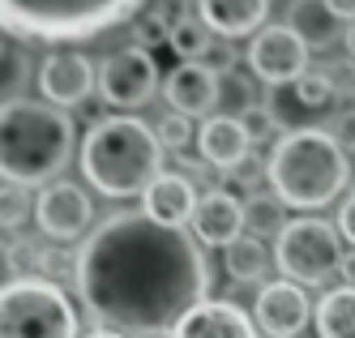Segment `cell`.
I'll return each instance as SVG.
<instances>
[{
    "instance_id": "1",
    "label": "cell",
    "mask_w": 355,
    "mask_h": 338,
    "mask_svg": "<svg viewBox=\"0 0 355 338\" xmlns=\"http://www.w3.org/2000/svg\"><path fill=\"white\" fill-rule=\"evenodd\" d=\"M78 296L107 330L133 338L171 334L206 300L210 262L193 231L124 210L98 223L78 253Z\"/></svg>"
},
{
    "instance_id": "36",
    "label": "cell",
    "mask_w": 355,
    "mask_h": 338,
    "mask_svg": "<svg viewBox=\"0 0 355 338\" xmlns=\"http://www.w3.org/2000/svg\"><path fill=\"white\" fill-rule=\"evenodd\" d=\"M343 278H347V282H355V248H351V253H343Z\"/></svg>"
},
{
    "instance_id": "35",
    "label": "cell",
    "mask_w": 355,
    "mask_h": 338,
    "mask_svg": "<svg viewBox=\"0 0 355 338\" xmlns=\"http://www.w3.org/2000/svg\"><path fill=\"white\" fill-rule=\"evenodd\" d=\"M325 5L338 13V22H355V0H325Z\"/></svg>"
},
{
    "instance_id": "28",
    "label": "cell",
    "mask_w": 355,
    "mask_h": 338,
    "mask_svg": "<svg viewBox=\"0 0 355 338\" xmlns=\"http://www.w3.org/2000/svg\"><path fill=\"white\" fill-rule=\"evenodd\" d=\"M31 214V197L21 185H5L0 189V231H13L21 227V219Z\"/></svg>"
},
{
    "instance_id": "11",
    "label": "cell",
    "mask_w": 355,
    "mask_h": 338,
    "mask_svg": "<svg viewBox=\"0 0 355 338\" xmlns=\"http://www.w3.org/2000/svg\"><path fill=\"white\" fill-rule=\"evenodd\" d=\"M163 99H167L171 112H180L189 120L214 116L218 99H223V77L206 60H180L163 82Z\"/></svg>"
},
{
    "instance_id": "20",
    "label": "cell",
    "mask_w": 355,
    "mask_h": 338,
    "mask_svg": "<svg viewBox=\"0 0 355 338\" xmlns=\"http://www.w3.org/2000/svg\"><path fill=\"white\" fill-rule=\"evenodd\" d=\"M313 321L321 338H355V282L329 287L313 308Z\"/></svg>"
},
{
    "instance_id": "37",
    "label": "cell",
    "mask_w": 355,
    "mask_h": 338,
    "mask_svg": "<svg viewBox=\"0 0 355 338\" xmlns=\"http://www.w3.org/2000/svg\"><path fill=\"white\" fill-rule=\"evenodd\" d=\"M343 43L351 51V60H355V22H347V31H343Z\"/></svg>"
},
{
    "instance_id": "17",
    "label": "cell",
    "mask_w": 355,
    "mask_h": 338,
    "mask_svg": "<svg viewBox=\"0 0 355 338\" xmlns=\"http://www.w3.org/2000/svg\"><path fill=\"white\" fill-rule=\"evenodd\" d=\"M141 210L155 219V223H167V227H189L193 210H197V189L193 180L180 176V171H159L150 180V189L141 193Z\"/></svg>"
},
{
    "instance_id": "21",
    "label": "cell",
    "mask_w": 355,
    "mask_h": 338,
    "mask_svg": "<svg viewBox=\"0 0 355 338\" xmlns=\"http://www.w3.org/2000/svg\"><path fill=\"white\" fill-rule=\"evenodd\" d=\"M270 248H266V240L261 236H236L232 244L223 248V266H227V274H232L236 282H257V278H266V270H270Z\"/></svg>"
},
{
    "instance_id": "3",
    "label": "cell",
    "mask_w": 355,
    "mask_h": 338,
    "mask_svg": "<svg viewBox=\"0 0 355 338\" xmlns=\"http://www.w3.org/2000/svg\"><path fill=\"white\" fill-rule=\"evenodd\" d=\"M266 180L287 210H321L351 180V154L329 128H291L274 142L266 159Z\"/></svg>"
},
{
    "instance_id": "23",
    "label": "cell",
    "mask_w": 355,
    "mask_h": 338,
    "mask_svg": "<svg viewBox=\"0 0 355 338\" xmlns=\"http://www.w3.org/2000/svg\"><path fill=\"white\" fill-rule=\"evenodd\" d=\"M287 90H291V99L300 103L304 112L329 108V103H334V94H338V90H334V82H329V73H325V69H309V73H304L300 82H291Z\"/></svg>"
},
{
    "instance_id": "40",
    "label": "cell",
    "mask_w": 355,
    "mask_h": 338,
    "mask_svg": "<svg viewBox=\"0 0 355 338\" xmlns=\"http://www.w3.org/2000/svg\"><path fill=\"white\" fill-rule=\"evenodd\" d=\"M0 189H5V180H0Z\"/></svg>"
},
{
    "instance_id": "31",
    "label": "cell",
    "mask_w": 355,
    "mask_h": 338,
    "mask_svg": "<svg viewBox=\"0 0 355 338\" xmlns=\"http://www.w3.org/2000/svg\"><path fill=\"white\" fill-rule=\"evenodd\" d=\"M329 133L338 137V146H343L347 154H355V112L338 116V120H334V128H329Z\"/></svg>"
},
{
    "instance_id": "24",
    "label": "cell",
    "mask_w": 355,
    "mask_h": 338,
    "mask_svg": "<svg viewBox=\"0 0 355 338\" xmlns=\"http://www.w3.org/2000/svg\"><path fill=\"white\" fill-rule=\"evenodd\" d=\"M244 231H283V201L278 197H270V193H261V197H248V205H244Z\"/></svg>"
},
{
    "instance_id": "16",
    "label": "cell",
    "mask_w": 355,
    "mask_h": 338,
    "mask_svg": "<svg viewBox=\"0 0 355 338\" xmlns=\"http://www.w3.org/2000/svg\"><path fill=\"white\" fill-rule=\"evenodd\" d=\"M171 338H257V321L232 300H201Z\"/></svg>"
},
{
    "instance_id": "4",
    "label": "cell",
    "mask_w": 355,
    "mask_h": 338,
    "mask_svg": "<svg viewBox=\"0 0 355 338\" xmlns=\"http://www.w3.org/2000/svg\"><path fill=\"white\" fill-rule=\"evenodd\" d=\"M163 171V142L137 116L94 120L82 142V176L103 197H141Z\"/></svg>"
},
{
    "instance_id": "32",
    "label": "cell",
    "mask_w": 355,
    "mask_h": 338,
    "mask_svg": "<svg viewBox=\"0 0 355 338\" xmlns=\"http://www.w3.org/2000/svg\"><path fill=\"white\" fill-rule=\"evenodd\" d=\"M325 73H329V82H334V90H338V94L355 90V60H347V65H329Z\"/></svg>"
},
{
    "instance_id": "8",
    "label": "cell",
    "mask_w": 355,
    "mask_h": 338,
    "mask_svg": "<svg viewBox=\"0 0 355 338\" xmlns=\"http://www.w3.org/2000/svg\"><path fill=\"white\" fill-rule=\"evenodd\" d=\"M155 90H159V65L137 43L116 47L112 56L98 65V94H103V103L116 112L146 108V103L155 99Z\"/></svg>"
},
{
    "instance_id": "5",
    "label": "cell",
    "mask_w": 355,
    "mask_h": 338,
    "mask_svg": "<svg viewBox=\"0 0 355 338\" xmlns=\"http://www.w3.org/2000/svg\"><path fill=\"white\" fill-rule=\"evenodd\" d=\"M146 0H0V35L31 43H86L133 22Z\"/></svg>"
},
{
    "instance_id": "13",
    "label": "cell",
    "mask_w": 355,
    "mask_h": 338,
    "mask_svg": "<svg viewBox=\"0 0 355 338\" xmlns=\"http://www.w3.org/2000/svg\"><path fill=\"white\" fill-rule=\"evenodd\" d=\"M94 86H98V73H94L90 56H82V51L60 47L52 56H43V65H39V90L56 108H78V103L90 99Z\"/></svg>"
},
{
    "instance_id": "18",
    "label": "cell",
    "mask_w": 355,
    "mask_h": 338,
    "mask_svg": "<svg viewBox=\"0 0 355 338\" xmlns=\"http://www.w3.org/2000/svg\"><path fill=\"white\" fill-rule=\"evenodd\" d=\"M197 17L214 39H252L270 17V0H197Z\"/></svg>"
},
{
    "instance_id": "7",
    "label": "cell",
    "mask_w": 355,
    "mask_h": 338,
    "mask_svg": "<svg viewBox=\"0 0 355 338\" xmlns=\"http://www.w3.org/2000/svg\"><path fill=\"white\" fill-rule=\"evenodd\" d=\"M338 227L325 219H287L274 236V266L300 287H325L343 274V244Z\"/></svg>"
},
{
    "instance_id": "34",
    "label": "cell",
    "mask_w": 355,
    "mask_h": 338,
    "mask_svg": "<svg viewBox=\"0 0 355 338\" xmlns=\"http://www.w3.org/2000/svg\"><path fill=\"white\" fill-rule=\"evenodd\" d=\"M338 236L355 248V193L343 201V210H338Z\"/></svg>"
},
{
    "instance_id": "26",
    "label": "cell",
    "mask_w": 355,
    "mask_h": 338,
    "mask_svg": "<svg viewBox=\"0 0 355 338\" xmlns=\"http://www.w3.org/2000/svg\"><path fill=\"white\" fill-rule=\"evenodd\" d=\"M167 35H171V26H167V17L159 13V9H141L137 17H133V43L137 47H159V43H167Z\"/></svg>"
},
{
    "instance_id": "19",
    "label": "cell",
    "mask_w": 355,
    "mask_h": 338,
    "mask_svg": "<svg viewBox=\"0 0 355 338\" xmlns=\"http://www.w3.org/2000/svg\"><path fill=\"white\" fill-rule=\"evenodd\" d=\"M287 26L304 39L309 51H325L334 47L347 31V22H338V13L325 5V0H291L287 5Z\"/></svg>"
},
{
    "instance_id": "10",
    "label": "cell",
    "mask_w": 355,
    "mask_h": 338,
    "mask_svg": "<svg viewBox=\"0 0 355 338\" xmlns=\"http://www.w3.org/2000/svg\"><path fill=\"white\" fill-rule=\"evenodd\" d=\"M35 223L47 231L52 240L69 244V240H82L90 223H94V205L86 197V189L69 185V180H52L43 185L35 197Z\"/></svg>"
},
{
    "instance_id": "30",
    "label": "cell",
    "mask_w": 355,
    "mask_h": 338,
    "mask_svg": "<svg viewBox=\"0 0 355 338\" xmlns=\"http://www.w3.org/2000/svg\"><path fill=\"white\" fill-rule=\"evenodd\" d=\"M39 262H43V274H47V282H52V278H60V274H69L73 266H78V257H69V253L52 248V253H43Z\"/></svg>"
},
{
    "instance_id": "2",
    "label": "cell",
    "mask_w": 355,
    "mask_h": 338,
    "mask_svg": "<svg viewBox=\"0 0 355 338\" xmlns=\"http://www.w3.org/2000/svg\"><path fill=\"white\" fill-rule=\"evenodd\" d=\"M73 120L47 99H9L0 103V180L21 189H43L73 159Z\"/></svg>"
},
{
    "instance_id": "12",
    "label": "cell",
    "mask_w": 355,
    "mask_h": 338,
    "mask_svg": "<svg viewBox=\"0 0 355 338\" xmlns=\"http://www.w3.org/2000/svg\"><path fill=\"white\" fill-rule=\"evenodd\" d=\"M252 321H257V330L270 334V338H295L313 321V304L304 296V287L291 282V278L266 282L257 291V304H252Z\"/></svg>"
},
{
    "instance_id": "25",
    "label": "cell",
    "mask_w": 355,
    "mask_h": 338,
    "mask_svg": "<svg viewBox=\"0 0 355 338\" xmlns=\"http://www.w3.org/2000/svg\"><path fill=\"white\" fill-rule=\"evenodd\" d=\"M26 77H31L26 56H21V51H9V47H5V56H0V103L21 99V86H26Z\"/></svg>"
},
{
    "instance_id": "14",
    "label": "cell",
    "mask_w": 355,
    "mask_h": 338,
    "mask_svg": "<svg viewBox=\"0 0 355 338\" xmlns=\"http://www.w3.org/2000/svg\"><path fill=\"white\" fill-rule=\"evenodd\" d=\"M189 231L197 244L227 248L236 236H244V201L232 189H210L197 197V210L189 219Z\"/></svg>"
},
{
    "instance_id": "29",
    "label": "cell",
    "mask_w": 355,
    "mask_h": 338,
    "mask_svg": "<svg viewBox=\"0 0 355 338\" xmlns=\"http://www.w3.org/2000/svg\"><path fill=\"white\" fill-rule=\"evenodd\" d=\"M240 120H244V128H248L252 142H261V137L278 133V120H274V112L266 108V103H248V108L240 112Z\"/></svg>"
},
{
    "instance_id": "9",
    "label": "cell",
    "mask_w": 355,
    "mask_h": 338,
    "mask_svg": "<svg viewBox=\"0 0 355 338\" xmlns=\"http://www.w3.org/2000/svg\"><path fill=\"white\" fill-rule=\"evenodd\" d=\"M309 56H313V51L304 47V39L291 31L287 22L283 26H261V31L252 35V43H248L252 77L266 82V86H274V90L300 82V77L309 73Z\"/></svg>"
},
{
    "instance_id": "15",
    "label": "cell",
    "mask_w": 355,
    "mask_h": 338,
    "mask_svg": "<svg viewBox=\"0 0 355 338\" xmlns=\"http://www.w3.org/2000/svg\"><path fill=\"white\" fill-rule=\"evenodd\" d=\"M197 154L206 159L210 167L218 171H236L248 163V154H252V137H248V128L240 116H206L197 128Z\"/></svg>"
},
{
    "instance_id": "6",
    "label": "cell",
    "mask_w": 355,
    "mask_h": 338,
    "mask_svg": "<svg viewBox=\"0 0 355 338\" xmlns=\"http://www.w3.org/2000/svg\"><path fill=\"white\" fill-rule=\"evenodd\" d=\"M0 338H78V313L47 278H17L0 291Z\"/></svg>"
},
{
    "instance_id": "39",
    "label": "cell",
    "mask_w": 355,
    "mask_h": 338,
    "mask_svg": "<svg viewBox=\"0 0 355 338\" xmlns=\"http://www.w3.org/2000/svg\"><path fill=\"white\" fill-rule=\"evenodd\" d=\"M0 56H5V35H0Z\"/></svg>"
},
{
    "instance_id": "38",
    "label": "cell",
    "mask_w": 355,
    "mask_h": 338,
    "mask_svg": "<svg viewBox=\"0 0 355 338\" xmlns=\"http://www.w3.org/2000/svg\"><path fill=\"white\" fill-rule=\"evenodd\" d=\"M86 338H129V334H120V330H107V326H103V330H94V334H86Z\"/></svg>"
},
{
    "instance_id": "27",
    "label": "cell",
    "mask_w": 355,
    "mask_h": 338,
    "mask_svg": "<svg viewBox=\"0 0 355 338\" xmlns=\"http://www.w3.org/2000/svg\"><path fill=\"white\" fill-rule=\"evenodd\" d=\"M155 133H159L163 150H184L189 142H197L193 120H189V116H180V112H163V120L155 124Z\"/></svg>"
},
{
    "instance_id": "22",
    "label": "cell",
    "mask_w": 355,
    "mask_h": 338,
    "mask_svg": "<svg viewBox=\"0 0 355 338\" xmlns=\"http://www.w3.org/2000/svg\"><path fill=\"white\" fill-rule=\"evenodd\" d=\"M167 47H171L180 60H206L210 47H214V35H210V26L201 22L197 13H189V17H180V22L171 26Z\"/></svg>"
},
{
    "instance_id": "33",
    "label": "cell",
    "mask_w": 355,
    "mask_h": 338,
    "mask_svg": "<svg viewBox=\"0 0 355 338\" xmlns=\"http://www.w3.org/2000/svg\"><path fill=\"white\" fill-rule=\"evenodd\" d=\"M17 282V257H13V248L0 240V291L5 287H13Z\"/></svg>"
}]
</instances>
